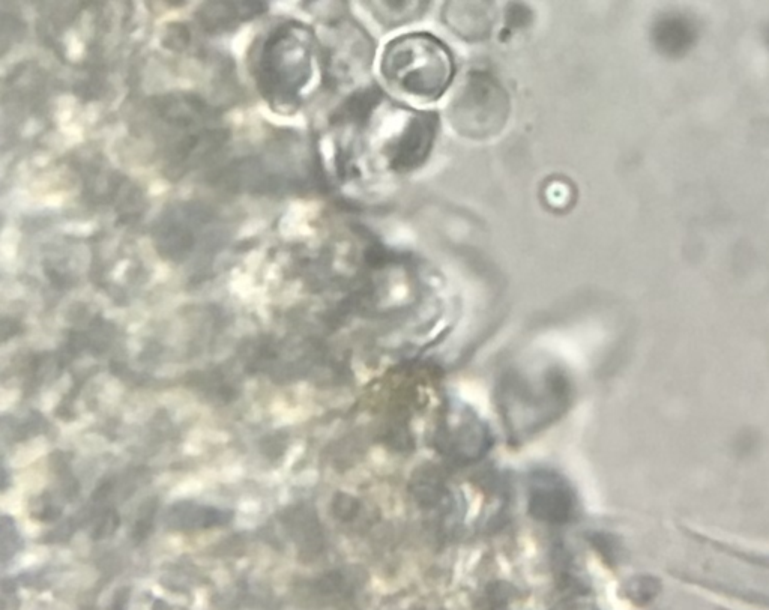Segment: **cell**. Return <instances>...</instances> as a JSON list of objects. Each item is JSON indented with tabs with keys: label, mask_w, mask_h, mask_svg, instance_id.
Segmentation results:
<instances>
[{
	"label": "cell",
	"mask_w": 769,
	"mask_h": 610,
	"mask_svg": "<svg viewBox=\"0 0 769 610\" xmlns=\"http://www.w3.org/2000/svg\"><path fill=\"white\" fill-rule=\"evenodd\" d=\"M382 76L403 94L438 100L454 76L450 50L430 34H409L388 44L380 62Z\"/></svg>",
	"instance_id": "obj_1"
},
{
	"label": "cell",
	"mask_w": 769,
	"mask_h": 610,
	"mask_svg": "<svg viewBox=\"0 0 769 610\" xmlns=\"http://www.w3.org/2000/svg\"><path fill=\"white\" fill-rule=\"evenodd\" d=\"M462 5L463 10H456L453 4H448V7L453 10H445V20H447L448 26L453 31L457 32L466 40H481V38L489 37L490 29H492L493 19L490 16V10H487L490 4H484V2H477V4H471V8H466V2Z\"/></svg>",
	"instance_id": "obj_6"
},
{
	"label": "cell",
	"mask_w": 769,
	"mask_h": 610,
	"mask_svg": "<svg viewBox=\"0 0 769 610\" xmlns=\"http://www.w3.org/2000/svg\"><path fill=\"white\" fill-rule=\"evenodd\" d=\"M313 35L305 26L286 23L263 44L256 65L260 92L271 106L290 109L311 79Z\"/></svg>",
	"instance_id": "obj_2"
},
{
	"label": "cell",
	"mask_w": 769,
	"mask_h": 610,
	"mask_svg": "<svg viewBox=\"0 0 769 610\" xmlns=\"http://www.w3.org/2000/svg\"><path fill=\"white\" fill-rule=\"evenodd\" d=\"M510 115V98L486 71L469 74L450 104V122L462 136L486 139L498 134Z\"/></svg>",
	"instance_id": "obj_3"
},
{
	"label": "cell",
	"mask_w": 769,
	"mask_h": 610,
	"mask_svg": "<svg viewBox=\"0 0 769 610\" xmlns=\"http://www.w3.org/2000/svg\"><path fill=\"white\" fill-rule=\"evenodd\" d=\"M438 134L435 113H417L406 122L399 136L388 145V164L394 172L406 173L420 167L429 157Z\"/></svg>",
	"instance_id": "obj_4"
},
{
	"label": "cell",
	"mask_w": 769,
	"mask_h": 610,
	"mask_svg": "<svg viewBox=\"0 0 769 610\" xmlns=\"http://www.w3.org/2000/svg\"><path fill=\"white\" fill-rule=\"evenodd\" d=\"M529 505L537 519L550 523L567 522L574 508L570 489L558 477L550 475L534 478Z\"/></svg>",
	"instance_id": "obj_5"
},
{
	"label": "cell",
	"mask_w": 769,
	"mask_h": 610,
	"mask_svg": "<svg viewBox=\"0 0 769 610\" xmlns=\"http://www.w3.org/2000/svg\"><path fill=\"white\" fill-rule=\"evenodd\" d=\"M511 8L513 10L508 11L511 14V17H508V25L513 26V28H523L526 23H529V19L526 17V14L529 16V11L525 7L517 5V8H514L513 5Z\"/></svg>",
	"instance_id": "obj_8"
},
{
	"label": "cell",
	"mask_w": 769,
	"mask_h": 610,
	"mask_svg": "<svg viewBox=\"0 0 769 610\" xmlns=\"http://www.w3.org/2000/svg\"><path fill=\"white\" fill-rule=\"evenodd\" d=\"M263 4H209L200 11V22L208 31L229 29L233 23L244 22L259 16L265 10Z\"/></svg>",
	"instance_id": "obj_7"
}]
</instances>
